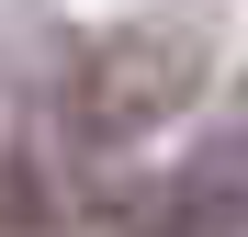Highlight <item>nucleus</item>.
Returning a JSON list of instances; mask_svg holds the SVG:
<instances>
[{
    "mask_svg": "<svg viewBox=\"0 0 248 237\" xmlns=\"http://www.w3.org/2000/svg\"><path fill=\"white\" fill-rule=\"evenodd\" d=\"M181 91H192V46L124 34V46H102L91 68H79V125H91V136H136V125H158Z\"/></svg>",
    "mask_w": 248,
    "mask_h": 237,
    "instance_id": "1",
    "label": "nucleus"
},
{
    "mask_svg": "<svg viewBox=\"0 0 248 237\" xmlns=\"http://www.w3.org/2000/svg\"><path fill=\"white\" fill-rule=\"evenodd\" d=\"M136 237H181V226H136Z\"/></svg>",
    "mask_w": 248,
    "mask_h": 237,
    "instance_id": "2",
    "label": "nucleus"
}]
</instances>
